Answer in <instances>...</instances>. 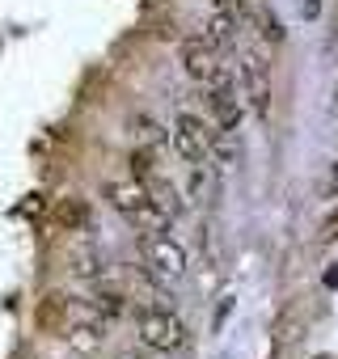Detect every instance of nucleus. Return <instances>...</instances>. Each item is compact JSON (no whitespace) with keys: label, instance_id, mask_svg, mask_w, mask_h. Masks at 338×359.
<instances>
[{"label":"nucleus","instance_id":"1","mask_svg":"<svg viewBox=\"0 0 338 359\" xmlns=\"http://www.w3.org/2000/svg\"><path fill=\"white\" fill-rule=\"evenodd\" d=\"M106 199H110V208H114L127 224H135L140 233H152V229H169V224H174V220H169V212L156 203V195L148 191V182H140V177L110 182V187H106Z\"/></svg>","mask_w":338,"mask_h":359},{"label":"nucleus","instance_id":"2","mask_svg":"<svg viewBox=\"0 0 338 359\" xmlns=\"http://www.w3.org/2000/svg\"><path fill=\"white\" fill-rule=\"evenodd\" d=\"M135 338H140L144 351L178 355V351H187L191 330L169 304H144V309H135Z\"/></svg>","mask_w":338,"mask_h":359},{"label":"nucleus","instance_id":"3","mask_svg":"<svg viewBox=\"0 0 338 359\" xmlns=\"http://www.w3.org/2000/svg\"><path fill=\"white\" fill-rule=\"evenodd\" d=\"M140 254H144V275L152 279V283H178L182 275H187V266H191V254H187V245L169 233V229H152V233H144L140 237Z\"/></svg>","mask_w":338,"mask_h":359},{"label":"nucleus","instance_id":"4","mask_svg":"<svg viewBox=\"0 0 338 359\" xmlns=\"http://www.w3.org/2000/svg\"><path fill=\"white\" fill-rule=\"evenodd\" d=\"M212 135H216V123L191 110H178L174 123H169V144L187 165H212Z\"/></svg>","mask_w":338,"mask_h":359},{"label":"nucleus","instance_id":"5","mask_svg":"<svg viewBox=\"0 0 338 359\" xmlns=\"http://www.w3.org/2000/svg\"><path fill=\"white\" fill-rule=\"evenodd\" d=\"M178 64H182V72H187L199 89L220 85V81H233L229 64L220 60V47H212L203 34H187V39L178 43Z\"/></svg>","mask_w":338,"mask_h":359},{"label":"nucleus","instance_id":"6","mask_svg":"<svg viewBox=\"0 0 338 359\" xmlns=\"http://www.w3.org/2000/svg\"><path fill=\"white\" fill-rule=\"evenodd\" d=\"M237 85H241V97H245L250 114L266 123V118H271V64H266V55H262L258 47H250V51L241 55V64H237Z\"/></svg>","mask_w":338,"mask_h":359},{"label":"nucleus","instance_id":"7","mask_svg":"<svg viewBox=\"0 0 338 359\" xmlns=\"http://www.w3.org/2000/svg\"><path fill=\"white\" fill-rule=\"evenodd\" d=\"M203 102H208V110H212V123L220 127V131H237L241 127V118H245V97H241V85L237 81H220V85H208L203 89Z\"/></svg>","mask_w":338,"mask_h":359},{"label":"nucleus","instance_id":"8","mask_svg":"<svg viewBox=\"0 0 338 359\" xmlns=\"http://www.w3.org/2000/svg\"><path fill=\"white\" fill-rule=\"evenodd\" d=\"M237 34H241V18H237L229 5H220V9L203 22V39H208L212 47H220V51L237 47Z\"/></svg>","mask_w":338,"mask_h":359},{"label":"nucleus","instance_id":"9","mask_svg":"<svg viewBox=\"0 0 338 359\" xmlns=\"http://www.w3.org/2000/svg\"><path fill=\"white\" fill-rule=\"evenodd\" d=\"M148 191H152V195H156V203L169 212V220H178V216H182V208H187V203H182V191H178L174 182H169L165 173H156V177H152Z\"/></svg>","mask_w":338,"mask_h":359},{"label":"nucleus","instance_id":"10","mask_svg":"<svg viewBox=\"0 0 338 359\" xmlns=\"http://www.w3.org/2000/svg\"><path fill=\"white\" fill-rule=\"evenodd\" d=\"M131 131H135V140H140V144H148V148L169 144V127H161L152 114H135V118H131Z\"/></svg>","mask_w":338,"mask_h":359},{"label":"nucleus","instance_id":"11","mask_svg":"<svg viewBox=\"0 0 338 359\" xmlns=\"http://www.w3.org/2000/svg\"><path fill=\"white\" fill-rule=\"evenodd\" d=\"M89 304H93L106 321H114V317H123V313H127V296H123V292H114V287H97V292L89 296Z\"/></svg>","mask_w":338,"mask_h":359},{"label":"nucleus","instance_id":"12","mask_svg":"<svg viewBox=\"0 0 338 359\" xmlns=\"http://www.w3.org/2000/svg\"><path fill=\"white\" fill-rule=\"evenodd\" d=\"M127 165H131V177H140V182H152V177L161 173V169H156V152H152L148 144H135L131 156H127Z\"/></svg>","mask_w":338,"mask_h":359},{"label":"nucleus","instance_id":"13","mask_svg":"<svg viewBox=\"0 0 338 359\" xmlns=\"http://www.w3.org/2000/svg\"><path fill=\"white\" fill-rule=\"evenodd\" d=\"M72 275H81V279H102V275H106L102 250H76V254H72Z\"/></svg>","mask_w":338,"mask_h":359},{"label":"nucleus","instance_id":"14","mask_svg":"<svg viewBox=\"0 0 338 359\" xmlns=\"http://www.w3.org/2000/svg\"><path fill=\"white\" fill-rule=\"evenodd\" d=\"M321 195L325 199H338V161L325 169V177H321Z\"/></svg>","mask_w":338,"mask_h":359},{"label":"nucleus","instance_id":"15","mask_svg":"<svg viewBox=\"0 0 338 359\" xmlns=\"http://www.w3.org/2000/svg\"><path fill=\"white\" fill-rule=\"evenodd\" d=\"M334 237H338V212H334V216L321 224V241H334Z\"/></svg>","mask_w":338,"mask_h":359},{"label":"nucleus","instance_id":"16","mask_svg":"<svg viewBox=\"0 0 338 359\" xmlns=\"http://www.w3.org/2000/svg\"><path fill=\"white\" fill-rule=\"evenodd\" d=\"M300 13H304V18H317V13H321V0H304Z\"/></svg>","mask_w":338,"mask_h":359},{"label":"nucleus","instance_id":"17","mask_svg":"<svg viewBox=\"0 0 338 359\" xmlns=\"http://www.w3.org/2000/svg\"><path fill=\"white\" fill-rule=\"evenodd\" d=\"M334 110H338V81H334Z\"/></svg>","mask_w":338,"mask_h":359}]
</instances>
